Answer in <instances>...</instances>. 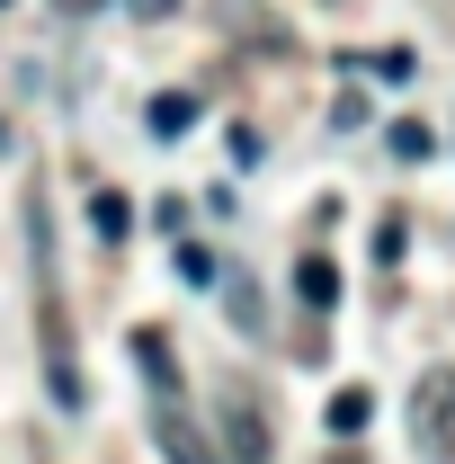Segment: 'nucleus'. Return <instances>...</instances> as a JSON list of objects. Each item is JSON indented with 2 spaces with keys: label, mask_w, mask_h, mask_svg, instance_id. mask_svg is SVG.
Returning <instances> with one entry per match:
<instances>
[{
  "label": "nucleus",
  "mask_w": 455,
  "mask_h": 464,
  "mask_svg": "<svg viewBox=\"0 0 455 464\" xmlns=\"http://www.w3.org/2000/svg\"><path fill=\"white\" fill-rule=\"evenodd\" d=\"M152 447H161L170 464H215V447L197 438V420H188V411H179L170 393H161V411H152Z\"/></svg>",
  "instance_id": "nucleus-1"
},
{
  "label": "nucleus",
  "mask_w": 455,
  "mask_h": 464,
  "mask_svg": "<svg viewBox=\"0 0 455 464\" xmlns=\"http://www.w3.org/2000/svg\"><path fill=\"white\" fill-rule=\"evenodd\" d=\"M224 420H232V456H241V464H268V429H259V411L241 402V393H232Z\"/></svg>",
  "instance_id": "nucleus-2"
},
{
  "label": "nucleus",
  "mask_w": 455,
  "mask_h": 464,
  "mask_svg": "<svg viewBox=\"0 0 455 464\" xmlns=\"http://www.w3.org/2000/svg\"><path fill=\"white\" fill-rule=\"evenodd\" d=\"M152 134H161V143H179V134H188V125H197V99H188V90H161V99H152Z\"/></svg>",
  "instance_id": "nucleus-3"
},
{
  "label": "nucleus",
  "mask_w": 455,
  "mask_h": 464,
  "mask_svg": "<svg viewBox=\"0 0 455 464\" xmlns=\"http://www.w3.org/2000/svg\"><path fill=\"white\" fill-rule=\"evenodd\" d=\"M295 295H304L313 313H331V304H340V268H331V259H304V268H295Z\"/></svg>",
  "instance_id": "nucleus-4"
},
{
  "label": "nucleus",
  "mask_w": 455,
  "mask_h": 464,
  "mask_svg": "<svg viewBox=\"0 0 455 464\" xmlns=\"http://www.w3.org/2000/svg\"><path fill=\"white\" fill-rule=\"evenodd\" d=\"M366 420H375V393H366V384H348V393H331V438H357Z\"/></svg>",
  "instance_id": "nucleus-5"
},
{
  "label": "nucleus",
  "mask_w": 455,
  "mask_h": 464,
  "mask_svg": "<svg viewBox=\"0 0 455 464\" xmlns=\"http://www.w3.org/2000/svg\"><path fill=\"white\" fill-rule=\"evenodd\" d=\"M134 366L152 375V393H170V340L161 331H134Z\"/></svg>",
  "instance_id": "nucleus-6"
},
{
  "label": "nucleus",
  "mask_w": 455,
  "mask_h": 464,
  "mask_svg": "<svg viewBox=\"0 0 455 464\" xmlns=\"http://www.w3.org/2000/svg\"><path fill=\"white\" fill-rule=\"evenodd\" d=\"M90 224H99V241H125V224H134V206H125L116 188H99V197H90Z\"/></svg>",
  "instance_id": "nucleus-7"
},
{
  "label": "nucleus",
  "mask_w": 455,
  "mask_h": 464,
  "mask_svg": "<svg viewBox=\"0 0 455 464\" xmlns=\"http://www.w3.org/2000/svg\"><path fill=\"white\" fill-rule=\"evenodd\" d=\"M179 277H188V286H215V259H206L197 241H179Z\"/></svg>",
  "instance_id": "nucleus-8"
},
{
  "label": "nucleus",
  "mask_w": 455,
  "mask_h": 464,
  "mask_svg": "<svg viewBox=\"0 0 455 464\" xmlns=\"http://www.w3.org/2000/svg\"><path fill=\"white\" fill-rule=\"evenodd\" d=\"M366 72H375V81H411V54H402V45L393 54H366Z\"/></svg>",
  "instance_id": "nucleus-9"
},
{
  "label": "nucleus",
  "mask_w": 455,
  "mask_h": 464,
  "mask_svg": "<svg viewBox=\"0 0 455 464\" xmlns=\"http://www.w3.org/2000/svg\"><path fill=\"white\" fill-rule=\"evenodd\" d=\"M54 9H90V0H54Z\"/></svg>",
  "instance_id": "nucleus-10"
},
{
  "label": "nucleus",
  "mask_w": 455,
  "mask_h": 464,
  "mask_svg": "<svg viewBox=\"0 0 455 464\" xmlns=\"http://www.w3.org/2000/svg\"><path fill=\"white\" fill-rule=\"evenodd\" d=\"M0 143H9V134H0Z\"/></svg>",
  "instance_id": "nucleus-11"
}]
</instances>
